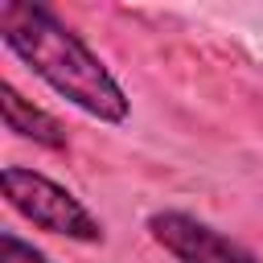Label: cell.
Here are the masks:
<instances>
[{
    "label": "cell",
    "mask_w": 263,
    "mask_h": 263,
    "mask_svg": "<svg viewBox=\"0 0 263 263\" xmlns=\"http://www.w3.org/2000/svg\"><path fill=\"white\" fill-rule=\"evenodd\" d=\"M0 41L58 99L78 107L82 115L111 123V127L132 115V99L119 86V78L49 4L4 0L0 4Z\"/></svg>",
    "instance_id": "1"
},
{
    "label": "cell",
    "mask_w": 263,
    "mask_h": 263,
    "mask_svg": "<svg viewBox=\"0 0 263 263\" xmlns=\"http://www.w3.org/2000/svg\"><path fill=\"white\" fill-rule=\"evenodd\" d=\"M0 193H4L12 214H21L29 226H37L45 234H58L70 242H90V247L103 242V222L86 210V201L37 168L4 164L0 168Z\"/></svg>",
    "instance_id": "2"
},
{
    "label": "cell",
    "mask_w": 263,
    "mask_h": 263,
    "mask_svg": "<svg viewBox=\"0 0 263 263\" xmlns=\"http://www.w3.org/2000/svg\"><path fill=\"white\" fill-rule=\"evenodd\" d=\"M144 230L177 263H263L255 251H247L242 242L185 210H152L144 218Z\"/></svg>",
    "instance_id": "3"
},
{
    "label": "cell",
    "mask_w": 263,
    "mask_h": 263,
    "mask_svg": "<svg viewBox=\"0 0 263 263\" xmlns=\"http://www.w3.org/2000/svg\"><path fill=\"white\" fill-rule=\"evenodd\" d=\"M0 107H4V127H8L16 140H29V144L49 148V152H66V148H70L66 127H62L49 111L33 107V103H29L12 82H4V86H0Z\"/></svg>",
    "instance_id": "4"
},
{
    "label": "cell",
    "mask_w": 263,
    "mask_h": 263,
    "mask_svg": "<svg viewBox=\"0 0 263 263\" xmlns=\"http://www.w3.org/2000/svg\"><path fill=\"white\" fill-rule=\"evenodd\" d=\"M0 263H49V255H45L41 247L25 242L21 234L4 230V234H0Z\"/></svg>",
    "instance_id": "5"
}]
</instances>
